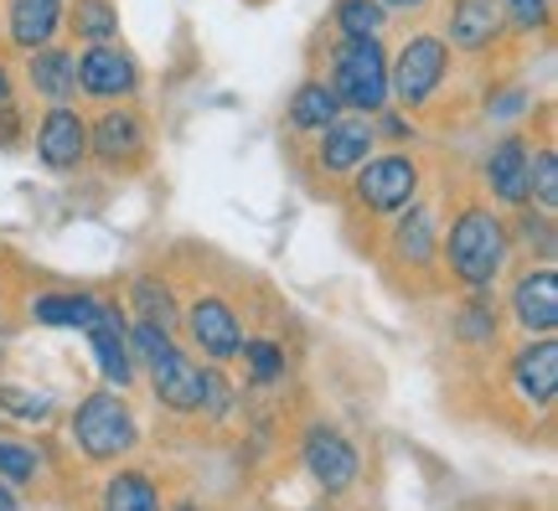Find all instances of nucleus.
<instances>
[{
	"instance_id": "22",
	"label": "nucleus",
	"mask_w": 558,
	"mask_h": 511,
	"mask_svg": "<svg viewBox=\"0 0 558 511\" xmlns=\"http://www.w3.org/2000/svg\"><path fill=\"white\" fill-rule=\"evenodd\" d=\"M501 311L492 295H465L450 315V336H456L465 352H497L501 346Z\"/></svg>"
},
{
	"instance_id": "28",
	"label": "nucleus",
	"mask_w": 558,
	"mask_h": 511,
	"mask_svg": "<svg viewBox=\"0 0 558 511\" xmlns=\"http://www.w3.org/2000/svg\"><path fill=\"white\" fill-rule=\"evenodd\" d=\"M239 362H243V382L248 388H279L290 377V352L279 346L275 336H243Z\"/></svg>"
},
{
	"instance_id": "41",
	"label": "nucleus",
	"mask_w": 558,
	"mask_h": 511,
	"mask_svg": "<svg viewBox=\"0 0 558 511\" xmlns=\"http://www.w3.org/2000/svg\"><path fill=\"white\" fill-rule=\"evenodd\" d=\"M0 311H5V279H0Z\"/></svg>"
},
{
	"instance_id": "40",
	"label": "nucleus",
	"mask_w": 558,
	"mask_h": 511,
	"mask_svg": "<svg viewBox=\"0 0 558 511\" xmlns=\"http://www.w3.org/2000/svg\"><path fill=\"white\" fill-rule=\"evenodd\" d=\"M300 511H341V501H316V507H300Z\"/></svg>"
},
{
	"instance_id": "13",
	"label": "nucleus",
	"mask_w": 558,
	"mask_h": 511,
	"mask_svg": "<svg viewBox=\"0 0 558 511\" xmlns=\"http://www.w3.org/2000/svg\"><path fill=\"white\" fill-rule=\"evenodd\" d=\"M37 160L52 177H78L88 166V119L78 114V104H47V114L37 119Z\"/></svg>"
},
{
	"instance_id": "29",
	"label": "nucleus",
	"mask_w": 558,
	"mask_h": 511,
	"mask_svg": "<svg viewBox=\"0 0 558 511\" xmlns=\"http://www.w3.org/2000/svg\"><path fill=\"white\" fill-rule=\"evenodd\" d=\"M62 21L73 26V37L83 47H94V41H120V5L114 0H73Z\"/></svg>"
},
{
	"instance_id": "21",
	"label": "nucleus",
	"mask_w": 558,
	"mask_h": 511,
	"mask_svg": "<svg viewBox=\"0 0 558 511\" xmlns=\"http://www.w3.org/2000/svg\"><path fill=\"white\" fill-rule=\"evenodd\" d=\"M26 83H32V94L47 104H73L78 99V52H68L58 41L26 52Z\"/></svg>"
},
{
	"instance_id": "6",
	"label": "nucleus",
	"mask_w": 558,
	"mask_h": 511,
	"mask_svg": "<svg viewBox=\"0 0 558 511\" xmlns=\"http://www.w3.org/2000/svg\"><path fill=\"white\" fill-rule=\"evenodd\" d=\"M331 94L347 114H378L388 109V52L383 37H341L331 47Z\"/></svg>"
},
{
	"instance_id": "16",
	"label": "nucleus",
	"mask_w": 558,
	"mask_h": 511,
	"mask_svg": "<svg viewBox=\"0 0 558 511\" xmlns=\"http://www.w3.org/2000/svg\"><path fill=\"white\" fill-rule=\"evenodd\" d=\"M507 315L522 336H558V275L554 264H527L512 279L507 295Z\"/></svg>"
},
{
	"instance_id": "37",
	"label": "nucleus",
	"mask_w": 558,
	"mask_h": 511,
	"mask_svg": "<svg viewBox=\"0 0 558 511\" xmlns=\"http://www.w3.org/2000/svg\"><path fill=\"white\" fill-rule=\"evenodd\" d=\"M0 511H21V491L5 486V480H0Z\"/></svg>"
},
{
	"instance_id": "10",
	"label": "nucleus",
	"mask_w": 558,
	"mask_h": 511,
	"mask_svg": "<svg viewBox=\"0 0 558 511\" xmlns=\"http://www.w3.org/2000/svg\"><path fill=\"white\" fill-rule=\"evenodd\" d=\"M150 156V124L140 114L135 104H104V114L88 124V160H99L104 171H135Z\"/></svg>"
},
{
	"instance_id": "30",
	"label": "nucleus",
	"mask_w": 558,
	"mask_h": 511,
	"mask_svg": "<svg viewBox=\"0 0 558 511\" xmlns=\"http://www.w3.org/2000/svg\"><path fill=\"white\" fill-rule=\"evenodd\" d=\"M527 207L554 217L558 207V150L554 145H533V160H527Z\"/></svg>"
},
{
	"instance_id": "32",
	"label": "nucleus",
	"mask_w": 558,
	"mask_h": 511,
	"mask_svg": "<svg viewBox=\"0 0 558 511\" xmlns=\"http://www.w3.org/2000/svg\"><path fill=\"white\" fill-rule=\"evenodd\" d=\"M337 37H383L388 32V11H383L378 0H337Z\"/></svg>"
},
{
	"instance_id": "31",
	"label": "nucleus",
	"mask_w": 558,
	"mask_h": 511,
	"mask_svg": "<svg viewBox=\"0 0 558 511\" xmlns=\"http://www.w3.org/2000/svg\"><path fill=\"white\" fill-rule=\"evenodd\" d=\"M512 228V243L522 238V248L538 258V264H554L558 243H554V217L538 212V207H518V222H507Z\"/></svg>"
},
{
	"instance_id": "26",
	"label": "nucleus",
	"mask_w": 558,
	"mask_h": 511,
	"mask_svg": "<svg viewBox=\"0 0 558 511\" xmlns=\"http://www.w3.org/2000/svg\"><path fill=\"white\" fill-rule=\"evenodd\" d=\"M337 114H341V104H337V94H331V83H326V78H305L295 94H290L284 124H290L295 135H311V139H316Z\"/></svg>"
},
{
	"instance_id": "42",
	"label": "nucleus",
	"mask_w": 558,
	"mask_h": 511,
	"mask_svg": "<svg viewBox=\"0 0 558 511\" xmlns=\"http://www.w3.org/2000/svg\"><path fill=\"white\" fill-rule=\"evenodd\" d=\"M243 511H259V507H243Z\"/></svg>"
},
{
	"instance_id": "20",
	"label": "nucleus",
	"mask_w": 558,
	"mask_h": 511,
	"mask_svg": "<svg viewBox=\"0 0 558 511\" xmlns=\"http://www.w3.org/2000/svg\"><path fill=\"white\" fill-rule=\"evenodd\" d=\"M62 11H68V0H11L5 5V41L16 52L52 47L62 32Z\"/></svg>"
},
{
	"instance_id": "12",
	"label": "nucleus",
	"mask_w": 558,
	"mask_h": 511,
	"mask_svg": "<svg viewBox=\"0 0 558 511\" xmlns=\"http://www.w3.org/2000/svg\"><path fill=\"white\" fill-rule=\"evenodd\" d=\"M78 94L99 104H124L140 94V62L120 41H94L78 52Z\"/></svg>"
},
{
	"instance_id": "7",
	"label": "nucleus",
	"mask_w": 558,
	"mask_h": 511,
	"mask_svg": "<svg viewBox=\"0 0 558 511\" xmlns=\"http://www.w3.org/2000/svg\"><path fill=\"white\" fill-rule=\"evenodd\" d=\"M347 197L362 217H393L414 197H424V171L409 150H373L347 177Z\"/></svg>"
},
{
	"instance_id": "23",
	"label": "nucleus",
	"mask_w": 558,
	"mask_h": 511,
	"mask_svg": "<svg viewBox=\"0 0 558 511\" xmlns=\"http://www.w3.org/2000/svg\"><path fill=\"white\" fill-rule=\"evenodd\" d=\"M62 418L58 398L47 393V388H26V382H0V424H11V429H52Z\"/></svg>"
},
{
	"instance_id": "4",
	"label": "nucleus",
	"mask_w": 558,
	"mask_h": 511,
	"mask_svg": "<svg viewBox=\"0 0 558 511\" xmlns=\"http://www.w3.org/2000/svg\"><path fill=\"white\" fill-rule=\"evenodd\" d=\"M295 460L300 471L311 475V486L320 491V501H347L362 486V450L357 439L331 424V418H311L295 434Z\"/></svg>"
},
{
	"instance_id": "35",
	"label": "nucleus",
	"mask_w": 558,
	"mask_h": 511,
	"mask_svg": "<svg viewBox=\"0 0 558 511\" xmlns=\"http://www.w3.org/2000/svg\"><path fill=\"white\" fill-rule=\"evenodd\" d=\"M21 135V109L16 104H0V150H11Z\"/></svg>"
},
{
	"instance_id": "34",
	"label": "nucleus",
	"mask_w": 558,
	"mask_h": 511,
	"mask_svg": "<svg viewBox=\"0 0 558 511\" xmlns=\"http://www.w3.org/2000/svg\"><path fill=\"white\" fill-rule=\"evenodd\" d=\"M533 109V94L527 88H512V94H492V104H486V114L492 119H522Z\"/></svg>"
},
{
	"instance_id": "39",
	"label": "nucleus",
	"mask_w": 558,
	"mask_h": 511,
	"mask_svg": "<svg viewBox=\"0 0 558 511\" xmlns=\"http://www.w3.org/2000/svg\"><path fill=\"white\" fill-rule=\"evenodd\" d=\"M166 511H207V507H202L197 496H181V501H166Z\"/></svg>"
},
{
	"instance_id": "27",
	"label": "nucleus",
	"mask_w": 558,
	"mask_h": 511,
	"mask_svg": "<svg viewBox=\"0 0 558 511\" xmlns=\"http://www.w3.org/2000/svg\"><path fill=\"white\" fill-rule=\"evenodd\" d=\"M99 305L104 300L88 295V290H47V295L32 300V320L52 326V331H83L99 315Z\"/></svg>"
},
{
	"instance_id": "24",
	"label": "nucleus",
	"mask_w": 558,
	"mask_h": 511,
	"mask_svg": "<svg viewBox=\"0 0 558 511\" xmlns=\"http://www.w3.org/2000/svg\"><path fill=\"white\" fill-rule=\"evenodd\" d=\"M0 480L16 491H37L47 480V445L26 439L21 429H0Z\"/></svg>"
},
{
	"instance_id": "9",
	"label": "nucleus",
	"mask_w": 558,
	"mask_h": 511,
	"mask_svg": "<svg viewBox=\"0 0 558 511\" xmlns=\"http://www.w3.org/2000/svg\"><path fill=\"white\" fill-rule=\"evenodd\" d=\"M507 393L527 418H554L558 403V341L554 336H522L518 352L501 362Z\"/></svg>"
},
{
	"instance_id": "25",
	"label": "nucleus",
	"mask_w": 558,
	"mask_h": 511,
	"mask_svg": "<svg viewBox=\"0 0 558 511\" xmlns=\"http://www.w3.org/2000/svg\"><path fill=\"white\" fill-rule=\"evenodd\" d=\"M130 320H145L156 331L181 336V300L160 275H135L130 279Z\"/></svg>"
},
{
	"instance_id": "8",
	"label": "nucleus",
	"mask_w": 558,
	"mask_h": 511,
	"mask_svg": "<svg viewBox=\"0 0 558 511\" xmlns=\"http://www.w3.org/2000/svg\"><path fill=\"white\" fill-rule=\"evenodd\" d=\"M181 331H186V346L202 362H218V367H233L239 362V346L248 336V320L228 295L218 290H202L197 300L181 305Z\"/></svg>"
},
{
	"instance_id": "33",
	"label": "nucleus",
	"mask_w": 558,
	"mask_h": 511,
	"mask_svg": "<svg viewBox=\"0 0 558 511\" xmlns=\"http://www.w3.org/2000/svg\"><path fill=\"white\" fill-rule=\"evenodd\" d=\"M501 26L512 37H543L554 26V0H501Z\"/></svg>"
},
{
	"instance_id": "18",
	"label": "nucleus",
	"mask_w": 558,
	"mask_h": 511,
	"mask_svg": "<svg viewBox=\"0 0 558 511\" xmlns=\"http://www.w3.org/2000/svg\"><path fill=\"white\" fill-rule=\"evenodd\" d=\"M527 160H533V139L527 135H501L486 160H481V177H486V192L497 207L518 212L527 207Z\"/></svg>"
},
{
	"instance_id": "5",
	"label": "nucleus",
	"mask_w": 558,
	"mask_h": 511,
	"mask_svg": "<svg viewBox=\"0 0 558 511\" xmlns=\"http://www.w3.org/2000/svg\"><path fill=\"white\" fill-rule=\"evenodd\" d=\"M450 73H456V52L445 47V37L439 32H414L388 58V99H399L409 114H424L445 94Z\"/></svg>"
},
{
	"instance_id": "3",
	"label": "nucleus",
	"mask_w": 558,
	"mask_h": 511,
	"mask_svg": "<svg viewBox=\"0 0 558 511\" xmlns=\"http://www.w3.org/2000/svg\"><path fill=\"white\" fill-rule=\"evenodd\" d=\"M130 352H135L140 377L150 382V398L166 418L197 424V382L202 362L192 356V346L171 331H156L145 320H130Z\"/></svg>"
},
{
	"instance_id": "17",
	"label": "nucleus",
	"mask_w": 558,
	"mask_h": 511,
	"mask_svg": "<svg viewBox=\"0 0 558 511\" xmlns=\"http://www.w3.org/2000/svg\"><path fill=\"white\" fill-rule=\"evenodd\" d=\"M445 47L460 52V58H486L497 52L507 26H501V0H450L445 11Z\"/></svg>"
},
{
	"instance_id": "19",
	"label": "nucleus",
	"mask_w": 558,
	"mask_h": 511,
	"mask_svg": "<svg viewBox=\"0 0 558 511\" xmlns=\"http://www.w3.org/2000/svg\"><path fill=\"white\" fill-rule=\"evenodd\" d=\"M99 475L104 480L94 491V511H166V486L156 480V471L120 460Z\"/></svg>"
},
{
	"instance_id": "38",
	"label": "nucleus",
	"mask_w": 558,
	"mask_h": 511,
	"mask_svg": "<svg viewBox=\"0 0 558 511\" xmlns=\"http://www.w3.org/2000/svg\"><path fill=\"white\" fill-rule=\"evenodd\" d=\"M11 94H16V83H11V68L0 58V104H11Z\"/></svg>"
},
{
	"instance_id": "15",
	"label": "nucleus",
	"mask_w": 558,
	"mask_h": 511,
	"mask_svg": "<svg viewBox=\"0 0 558 511\" xmlns=\"http://www.w3.org/2000/svg\"><path fill=\"white\" fill-rule=\"evenodd\" d=\"M388 258L399 264L403 275H435L439 269V222H435V207L424 197H414L403 212H393Z\"/></svg>"
},
{
	"instance_id": "1",
	"label": "nucleus",
	"mask_w": 558,
	"mask_h": 511,
	"mask_svg": "<svg viewBox=\"0 0 558 511\" xmlns=\"http://www.w3.org/2000/svg\"><path fill=\"white\" fill-rule=\"evenodd\" d=\"M512 228L492 202H460L450 228L439 233V264L460 284V295H492L512 258Z\"/></svg>"
},
{
	"instance_id": "14",
	"label": "nucleus",
	"mask_w": 558,
	"mask_h": 511,
	"mask_svg": "<svg viewBox=\"0 0 558 511\" xmlns=\"http://www.w3.org/2000/svg\"><path fill=\"white\" fill-rule=\"evenodd\" d=\"M373 150H378L373 114H347V109H341V114L316 135V150H311V156H316V171L326 181H347Z\"/></svg>"
},
{
	"instance_id": "36",
	"label": "nucleus",
	"mask_w": 558,
	"mask_h": 511,
	"mask_svg": "<svg viewBox=\"0 0 558 511\" xmlns=\"http://www.w3.org/2000/svg\"><path fill=\"white\" fill-rule=\"evenodd\" d=\"M388 16H424L429 11V0H378Z\"/></svg>"
},
{
	"instance_id": "11",
	"label": "nucleus",
	"mask_w": 558,
	"mask_h": 511,
	"mask_svg": "<svg viewBox=\"0 0 558 511\" xmlns=\"http://www.w3.org/2000/svg\"><path fill=\"white\" fill-rule=\"evenodd\" d=\"M83 336H88V352H94V367H99L104 382L120 388V393H130L140 382L135 352H130V315H124L114 300H104L99 315L83 326Z\"/></svg>"
},
{
	"instance_id": "2",
	"label": "nucleus",
	"mask_w": 558,
	"mask_h": 511,
	"mask_svg": "<svg viewBox=\"0 0 558 511\" xmlns=\"http://www.w3.org/2000/svg\"><path fill=\"white\" fill-rule=\"evenodd\" d=\"M145 445V434H140V413L130 403V393L120 388H94V393H83L73 409H68V454L88 465V471H109V465H120L130 454Z\"/></svg>"
}]
</instances>
